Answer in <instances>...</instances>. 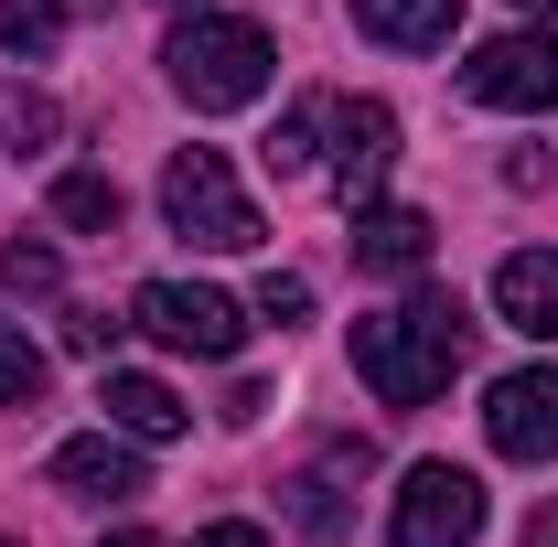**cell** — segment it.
<instances>
[{"label": "cell", "instance_id": "cell-18", "mask_svg": "<svg viewBox=\"0 0 558 547\" xmlns=\"http://www.w3.org/2000/svg\"><path fill=\"white\" fill-rule=\"evenodd\" d=\"M290 526H301V537H344L354 515L333 505V483H323V473H301V483H290Z\"/></svg>", "mask_w": 558, "mask_h": 547}, {"label": "cell", "instance_id": "cell-27", "mask_svg": "<svg viewBox=\"0 0 558 547\" xmlns=\"http://www.w3.org/2000/svg\"><path fill=\"white\" fill-rule=\"evenodd\" d=\"M172 11H205V0H172Z\"/></svg>", "mask_w": 558, "mask_h": 547}, {"label": "cell", "instance_id": "cell-2", "mask_svg": "<svg viewBox=\"0 0 558 547\" xmlns=\"http://www.w3.org/2000/svg\"><path fill=\"white\" fill-rule=\"evenodd\" d=\"M161 65H172V86H183V108H247V97H269V33L258 22H236V11H194L172 44H161Z\"/></svg>", "mask_w": 558, "mask_h": 547}, {"label": "cell", "instance_id": "cell-3", "mask_svg": "<svg viewBox=\"0 0 558 547\" xmlns=\"http://www.w3.org/2000/svg\"><path fill=\"white\" fill-rule=\"evenodd\" d=\"M161 215H172V236H194V247H258L269 226H258V205L236 194V172H226V150H172L161 161Z\"/></svg>", "mask_w": 558, "mask_h": 547}, {"label": "cell", "instance_id": "cell-5", "mask_svg": "<svg viewBox=\"0 0 558 547\" xmlns=\"http://www.w3.org/2000/svg\"><path fill=\"white\" fill-rule=\"evenodd\" d=\"M462 97H473V108H505V119L558 108V33H494V44H473Z\"/></svg>", "mask_w": 558, "mask_h": 547}, {"label": "cell", "instance_id": "cell-20", "mask_svg": "<svg viewBox=\"0 0 558 547\" xmlns=\"http://www.w3.org/2000/svg\"><path fill=\"white\" fill-rule=\"evenodd\" d=\"M312 130H323V108H290V119H279V130H269V172H279V183L323 161V150H312Z\"/></svg>", "mask_w": 558, "mask_h": 547}, {"label": "cell", "instance_id": "cell-12", "mask_svg": "<svg viewBox=\"0 0 558 547\" xmlns=\"http://www.w3.org/2000/svg\"><path fill=\"white\" fill-rule=\"evenodd\" d=\"M354 22L376 44H398V54H440L462 33V0H354Z\"/></svg>", "mask_w": 558, "mask_h": 547}, {"label": "cell", "instance_id": "cell-13", "mask_svg": "<svg viewBox=\"0 0 558 547\" xmlns=\"http://www.w3.org/2000/svg\"><path fill=\"white\" fill-rule=\"evenodd\" d=\"M354 226H365V236H354V258H376V269H429V215H409V205H365Z\"/></svg>", "mask_w": 558, "mask_h": 547}, {"label": "cell", "instance_id": "cell-21", "mask_svg": "<svg viewBox=\"0 0 558 547\" xmlns=\"http://www.w3.org/2000/svg\"><path fill=\"white\" fill-rule=\"evenodd\" d=\"M258 323H279V333H290V323H312V279L269 269V279H258Z\"/></svg>", "mask_w": 558, "mask_h": 547}, {"label": "cell", "instance_id": "cell-8", "mask_svg": "<svg viewBox=\"0 0 558 547\" xmlns=\"http://www.w3.org/2000/svg\"><path fill=\"white\" fill-rule=\"evenodd\" d=\"M387 172H398V119H387L376 97H333V194L365 215Z\"/></svg>", "mask_w": 558, "mask_h": 547}, {"label": "cell", "instance_id": "cell-16", "mask_svg": "<svg viewBox=\"0 0 558 547\" xmlns=\"http://www.w3.org/2000/svg\"><path fill=\"white\" fill-rule=\"evenodd\" d=\"M0 44L11 54H54L65 44V0H0Z\"/></svg>", "mask_w": 558, "mask_h": 547}, {"label": "cell", "instance_id": "cell-7", "mask_svg": "<svg viewBox=\"0 0 558 547\" xmlns=\"http://www.w3.org/2000/svg\"><path fill=\"white\" fill-rule=\"evenodd\" d=\"M484 440L505 462H558V365H515L484 387Z\"/></svg>", "mask_w": 558, "mask_h": 547}, {"label": "cell", "instance_id": "cell-15", "mask_svg": "<svg viewBox=\"0 0 558 547\" xmlns=\"http://www.w3.org/2000/svg\"><path fill=\"white\" fill-rule=\"evenodd\" d=\"M54 130H65V119H54V97L11 75V86H0V139H11V150H54Z\"/></svg>", "mask_w": 558, "mask_h": 547}, {"label": "cell", "instance_id": "cell-10", "mask_svg": "<svg viewBox=\"0 0 558 547\" xmlns=\"http://www.w3.org/2000/svg\"><path fill=\"white\" fill-rule=\"evenodd\" d=\"M494 312H505L526 343H558V258L548 247H515V258L494 269Z\"/></svg>", "mask_w": 558, "mask_h": 547}, {"label": "cell", "instance_id": "cell-26", "mask_svg": "<svg viewBox=\"0 0 558 547\" xmlns=\"http://www.w3.org/2000/svg\"><path fill=\"white\" fill-rule=\"evenodd\" d=\"M515 11H537V22H558V0H515Z\"/></svg>", "mask_w": 558, "mask_h": 547}, {"label": "cell", "instance_id": "cell-9", "mask_svg": "<svg viewBox=\"0 0 558 547\" xmlns=\"http://www.w3.org/2000/svg\"><path fill=\"white\" fill-rule=\"evenodd\" d=\"M44 483H54V494H75V505H119V494H140L130 429H86V440H65V451L44 462Z\"/></svg>", "mask_w": 558, "mask_h": 547}, {"label": "cell", "instance_id": "cell-24", "mask_svg": "<svg viewBox=\"0 0 558 547\" xmlns=\"http://www.w3.org/2000/svg\"><path fill=\"white\" fill-rule=\"evenodd\" d=\"M526 547H558V505H548V515H526Z\"/></svg>", "mask_w": 558, "mask_h": 547}, {"label": "cell", "instance_id": "cell-6", "mask_svg": "<svg viewBox=\"0 0 558 547\" xmlns=\"http://www.w3.org/2000/svg\"><path fill=\"white\" fill-rule=\"evenodd\" d=\"M130 323L161 333L172 354H236V343H247V312H236L226 290H205V279H140Z\"/></svg>", "mask_w": 558, "mask_h": 547}, {"label": "cell", "instance_id": "cell-22", "mask_svg": "<svg viewBox=\"0 0 558 547\" xmlns=\"http://www.w3.org/2000/svg\"><path fill=\"white\" fill-rule=\"evenodd\" d=\"M65 343H75V354H108L119 323H108V312H65Z\"/></svg>", "mask_w": 558, "mask_h": 547}, {"label": "cell", "instance_id": "cell-1", "mask_svg": "<svg viewBox=\"0 0 558 547\" xmlns=\"http://www.w3.org/2000/svg\"><path fill=\"white\" fill-rule=\"evenodd\" d=\"M462 354H473L462 290H409L398 312H365V323H354V376H365L387 409H429Z\"/></svg>", "mask_w": 558, "mask_h": 547}, {"label": "cell", "instance_id": "cell-25", "mask_svg": "<svg viewBox=\"0 0 558 547\" xmlns=\"http://www.w3.org/2000/svg\"><path fill=\"white\" fill-rule=\"evenodd\" d=\"M97 547H161V537H140V526H119V537H97Z\"/></svg>", "mask_w": 558, "mask_h": 547}, {"label": "cell", "instance_id": "cell-23", "mask_svg": "<svg viewBox=\"0 0 558 547\" xmlns=\"http://www.w3.org/2000/svg\"><path fill=\"white\" fill-rule=\"evenodd\" d=\"M194 547H269V537H258V526H205Z\"/></svg>", "mask_w": 558, "mask_h": 547}, {"label": "cell", "instance_id": "cell-17", "mask_svg": "<svg viewBox=\"0 0 558 547\" xmlns=\"http://www.w3.org/2000/svg\"><path fill=\"white\" fill-rule=\"evenodd\" d=\"M44 398V354L22 343V323H0V409H33Z\"/></svg>", "mask_w": 558, "mask_h": 547}, {"label": "cell", "instance_id": "cell-4", "mask_svg": "<svg viewBox=\"0 0 558 547\" xmlns=\"http://www.w3.org/2000/svg\"><path fill=\"white\" fill-rule=\"evenodd\" d=\"M484 537V483L462 462H409L398 505H387V547H473Z\"/></svg>", "mask_w": 558, "mask_h": 547}, {"label": "cell", "instance_id": "cell-11", "mask_svg": "<svg viewBox=\"0 0 558 547\" xmlns=\"http://www.w3.org/2000/svg\"><path fill=\"white\" fill-rule=\"evenodd\" d=\"M97 409H108V429H130V440H183V398L161 376H140V365H108L97 376Z\"/></svg>", "mask_w": 558, "mask_h": 547}, {"label": "cell", "instance_id": "cell-14", "mask_svg": "<svg viewBox=\"0 0 558 547\" xmlns=\"http://www.w3.org/2000/svg\"><path fill=\"white\" fill-rule=\"evenodd\" d=\"M54 215H65L75 236H119V183L108 172H65L54 183Z\"/></svg>", "mask_w": 558, "mask_h": 547}, {"label": "cell", "instance_id": "cell-19", "mask_svg": "<svg viewBox=\"0 0 558 547\" xmlns=\"http://www.w3.org/2000/svg\"><path fill=\"white\" fill-rule=\"evenodd\" d=\"M0 279H11V290H22V301H54V247H33V236H11V247H0Z\"/></svg>", "mask_w": 558, "mask_h": 547}]
</instances>
